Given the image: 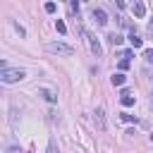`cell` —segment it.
<instances>
[{"instance_id":"cell-1","label":"cell","mask_w":153,"mask_h":153,"mask_svg":"<svg viewBox=\"0 0 153 153\" xmlns=\"http://www.w3.org/2000/svg\"><path fill=\"white\" fill-rule=\"evenodd\" d=\"M24 76H26L24 69H10V67H2V69H0V81H2V84H17V81H22Z\"/></svg>"},{"instance_id":"cell-2","label":"cell","mask_w":153,"mask_h":153,"mask_svg":"<svg viewBox=\"0 0 153 153\" xmlns=\"http://www.w3.org/2000/svg\"><path fill=\"white\" fill-rule=\"evenodd\" d=\"M45 50H48V53H55V55H65V57H69V55L74 53V48H72V45H67V43H62V41L45 43Z\"/></svg>"},{"instance_id":"cell-3","label":"cell","mask_w":153,"mask_h":153,"mask_svg":"<svg viewBox=\"0 0 153 153\" xmlns=\"http://www.w3.org/2000/svg\"><path fill=\"white\" fill-rule=\"evenodd\" d=\"M84 36H86V43H88V48H91V53H93L96 57H100V55H103V48H100V43H98V38H96V36H91V33H86V31H84Z\"/></svg>"},{"instance_id":"cell-4","label":"cell","mask_w":153,"mask_h":153,"mask_svg":"<svg viewBox=\"0 0 153 153\" xmlns=\"http://www.w3.org/2000/svg\"><path fill=\"white\" fill-rule=\"evenodd\" d=\"M93 122H96V129H98V131L105 129V112H103V108H96V112H93Z\"/></svg>"},{"instance_id":"cell-5","label":"cell","mask_w":153,"mask_h":153,"mask_svg":"<svg viewBox=\"0 0 153 153\" xmlns=\"http://www.w3.org/2000/svg\"><path fill=\"white\" fill-rule=\"evenodd\" d=\"M38 96H43L48 103H57V96H55V91H53V88H45V86H41V88H38Z\"/></svg>"},{"instance_id":"cell-6","label":"cell","mask_w":153,"mask_h":153,"mask_svg":"<svg viewBox=\"0 0 153 153\" xmlns=\"http://www.w3.org/2000/svg\"><path fill=\"white\" fill-rule=\"evenodd\" d=\"M93 19H96L98 26H105V24H108V14H105V10H100V7L93 10Z\"/></svg>"},{"instance_id":"cell-7","label":"cell","mask_w":153,"mask_h":153,"mask_svg":"<svg viewBox=\"0 0 153 153\" xmlns=\"http://www.w3.org/2000/svg\"><path fill=\"white\" fill-rule=\"evenodd\" d=\"M134 100H136V98L131 96V91H129V88H124V91H122V96H120V103H122L124 108H129V105H134Z\"/></svg>"},{"instance_id":"cell-8","label":"cell","mask_w":153,"mask_h":153,"mask_svg":"<svg viewBox=\"0 0 153 153\" xmlns=\"http://www.w3.org/2000/svg\"><path fill=\"white\" fill-rule=\"evenodd\" d=\"M143 14H146V5H143L141 0H134V17H139V19H141Z\"/></svg>"},{"instance_id":"cell-9","label":"cell","mask_w":153,"mask_h":153,"mask_svg":"<svg viewBox=\"0 0 153 153\" xmlns=\"http://www.w3.org/2000/svg\"><path fill=\"white\" fill-rule=\"evenodd\" d=\"M110 81H112V86H122V84L127 81V76H124L122 72H117V74H112V76H110Z\"/></svg>"},{"instance_id":"cell-10","label":"cell","mask_w":153,"mask_h":153,"mask_svg":"<svg viewBox=\"0 0 153 153\" xmlns=\"http://www.w3.org/2000/svg\"><path fill=\"white\" fill-rule=\"evenodd\" d=\"M129 43H131L134 48H141V45H143V38H139V36L134 33V29H131V36H129Z\"/></svg>"},{"instance_id":"cell-11","label":"cell","mask_w":153,"mask_h":153,"mask_svg":"<svg viewBox=\"0 0 153 153\" xmlns=\"http://www.w3.org/2000/svg\"><path fill=\"white\" fill-rule=\"evenodd\" d=\"M108 41H110L112 45H122V41H124V38H122V33H110V36H108Z\"/></svg>"},{"instance_id":"cell-12","label":"cell","mask_w":153,"mask_h":153,"mask_svg":"<svg viewBox=\"0 0 153 153\" xmlns=\"http://www.w3.org/2000/svg\"><path fill=\"white\" fill-rule=\"evenodd\" d=\"M143 60L153 65V48H146V50H143Z\"/></svg>"},{"instance_id":"cell-13","label":"cell","mask_w":153,"mask_h":153,"mask_svg":"<svg viewBox=\"0 0 153 153\" xmlns=\"http://www.w3.org/2000/svg\"><path fill=\"white\" fill-rule=\"evenodd\" d=\"M43 10H45L48 14H53V12L57 10V5H55V2H45V5H43Z\"/></svg>"},{"instance_id":"cell-14","label":"cell","mask_w":153,"mask_h":153,"mask_svg":"<svg viewBox=\"0 0 153 153\" xmlns=\"http://www.w3.org/2000/svg\"><path fill=\"white\" fill-rule=\"evenodd\" d=\"M55 29H57L60 33H67V26H65V22H62V19H57V22H55Z\"/></svg>"},{"instance_id":"cell-15","label":"cell","mask_w":153,"mask_h":153,"mask_svg":"<svg viewBox=\"0 0 153 153\" xmlns=\"http://www.w3.org/2000/svg\"><path fill=\"white\" fill-rule=\"evenodd\" d=\"M117 67H120V72H124V69H129V60H127V57H122Z\"/></svg>"},{"instance_id":"cell-16","label":"cell","mask_w":153,"mask_h":153,"mask_svg":"<svg viewBox=\"0 0 153 153\" xmlns=\"http://www.w3.org/2000/svg\"><path fill=\"white\" fill-rule=\"evenodd\" d=\"M120 117H122V122H136V117H134V115H129V112H122Z\"/></svg>"},{"instance_id":"cell-17","label":"cell","mask_w":153,"mask_h":153,"mask_svg":"<svg viewBox=\"0 0 153 153\" xmlns=\"http://www.w3.org/2000/svg\"><path fill=\"white\" fill-rule=\"evenodd\" d=\"M69 7H72V12L79 14V0H69Z\"/></svg>"},{"instance_id":"cell-18","label":"cell","mask_w":153,"mask_h":153,"mask_svg":"<svg viewBox=\"0 0 153 153\" xmlns=\"http://www.w3.org/2000/svg\"><path fill=\"white\" fill-rule=\"evenodd\" d=\"M14 29H17V31H19V36H22V38H24V36H26V31H24V26H22V24H14Z\"/></svg>"},{"instance_id":"cell-19","label":"cell","mask_w":153,"mask_h":153,"mask_svg":"<svg viewBox=\"0 0 153 153\" xmlns=\"http://www.w3.org/2000/svg\"><path fill=\"white\" fill-rule=\"evenodd\" d=\"M148 36H151V38H153V22H151V24H148Z\"/></svg>"},{"instance_id":"cell-20","label":"cell","mask_w":153,"mask_h":153,"mask_svg":"<svg viewBox=\"0 0 153 153\" xmlns=\"http://www.w3.org/2000/svg\"><path fill=\"white\" fill-rule=\"evenodd\" d=\"M151 103H153V93H151Z\"/></svg>"}]
</instances>
